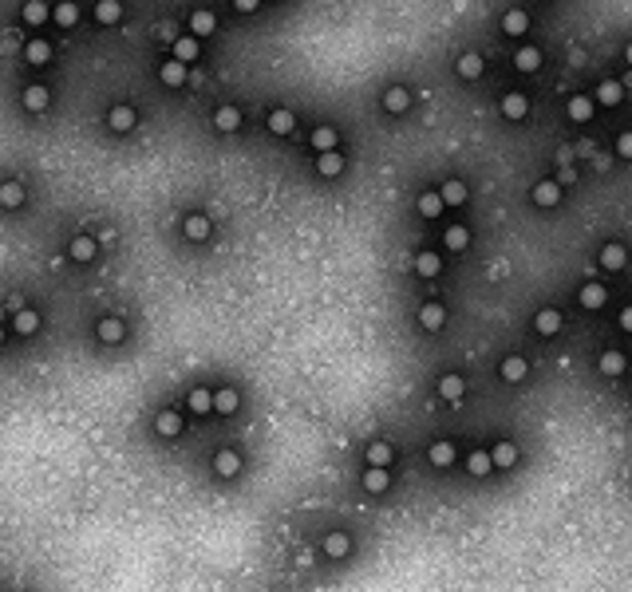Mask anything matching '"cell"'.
Returning <instances> with one entry per match:
<instances>
[{
  "mask_svg": "<svg viewBox=\"0 0 632 592\" xmlns=\"http://www.w3.org/2000/svg\"><path fill=\"white\" fill-rule=\"evenodd\" d=\"M534 328H537V336H557L561 332V312L557 308H541L534 316Z\"/></svg>",
  "mask_w": 632,
  "mask_h": 592,
  "instance_id": "52a82bcc",
  "label": "cell"
},
{
  "mask_svg": "<svg viewBox=\"0 0 632 592\" xmlns=\"http://www.w3.org/2000/svg\"><path fill=\"white\" fill-rule=\"evenodd\" d=\"M458 75H462V80H478V75H482V56H478V51L458 56Z\"/></svg>",
  "mask_w": 632,
  "mask_h": 592,
  "instance_id": "4dcf8cb0",
  "label": "cell"
},
{
  "mask_svg": "<svg viewBox=\"0 0 632 592\" xmlns=\"http://www.w3.org/2000/svg\"><path fill=\"white\" fill-rule=\"evenodd\" d=\"M340 170H344V154H340V150H320V154H316V174L336 178Z\"/></svg>",
  "mask_w": 632,
  "mask_h": 592,
  "instance_id": "8992f818",
  "label": "cell"
},
{
  "mask_svg": "<svg viewBox=\"0 0 632 592\" xmlns=\"http://www.w3.org/2000/svg\"><path fill=\"white\" fill-rule=\"evenodd\" d=\"M490 462L502 466V470H506V466H514V462H518V447H514V442H498V447L490 450Z\"/></svg>",
  "mask_w": 632,
  "mask_h": 592,
  "instance_id": "e575fe53",
  "label": "cell"
},
{
  "mask_svg": "<svg viewBox=\"0 0 632 592\" xmlns=\"http://www.w3.org/2000/svg\"><path fill=\"white\" fill-rule=\"evenodd\" d=\"M0 206L20 209L24 206V186H20V182H0Z\"/></svg>",
  "mask_w": 632,
  "mask_h": 592,
  "instance_id": "d6986e66",
  "label": "cell"
},
{
  "mask_svg": "<svg viewBox=\"0 0 632 592\" xmlns=\"http://www.w3.org/2000/svg\"><path fill=\"white\" fill-rule=\"evenodd\" d=\"M624 371V355L609 348V352H600V375H620Z\"/></svg>",
  "mask_w": 632,
  "mask_h": 592,
  "instance_id": "60d3db41",
  "label": "cell"
},
{
  "mask_svg": "<svg viewBox=\"0 0 632 592\" xmlns=\"http://www.w3.org/2000/svg\"><path fill=\"white\" fill-rule=\"evenodd\" d=\"M24 60H28V64H47V60H52V48H47L44 40H28V48H24Z\"/></svg>",
  "mask_w": 632,
  "mask_h": 592,
  "instance_id": "7dc6e473",
  "label": "cell"
},
{
  "mask_svg": "<svg viewBox=\"0 0 632 592\" xmlns=\"http://www.w3.org/2000/svg\"><path fill=\"white\" fill-rule=\"evenodd\" d=\"M36 328H40V312H36V308H24V312H16V332H20V336H32Z\"/></svg>",
  "mask_w": 632,
  "mask_h": 592,
  "instance_id": "ee69618b",
  "label": "cell"
},
{
  "mask_svg": "<svg viewBox=\"0 0 632 592\" xmlns=\"http://www.w3.org/2000/svg\"><path fill=\"white\" fill-rule=\"evenodd\" d=\"M47 87L44 83H32V87H24V107H28V111H44L47 107Z\"/></svg>",
  "mask_w": 632,
  "mask_h": 592,
  "instance_id": "f1b7e54d",
  "label": "cell"
},
{
  "mask_svg": "<svg viewBox=\"0 0 632 592\" xmlns=\"http://www.w3.org/2000/svg\"><path fill=\"white\" fill-rule=\"evenodd\" d=\"M214 127H218L221 134H234V130L241 127V111H237V107H218V111H214Z\"/></svg>",
  "mask_w": 632,
  "mask_h": 592,
  "instance_id": "4fadbf2b",
  "label": "cell"
},
{
  "mask_svg": "<svg viewBox=\"0 0 632 592\" xmlns=\"http://www.w3.org/2000/svg\"><path fill=\"white\" fill-rule=\"evenodd\" d=\"M0 348H4V328H0Z\"/></svg>",
  "mask_w": 632,
  "mask_h": 592,
  "instance_id": "f5cc1de1",
  "label": "cell"
},
{
  "mask_svg": "<svg viewBox=\"0 0 632 592\" xmlns=\"http://www.w3.org/2000/svg\"><path fill=\"white\" fill-rule=\"evenodd\" d=\"M530 198H534V206H557L561 202V182H553V178H545V182H537L534 190H530Z\"/></svg>",
  "mask_w": 632,
  "mask_h": 592,
  "instance_id": "6da1fadb",
  "label": "cell"
},
{
  "mask_svg": "<svg viewBox=\"0 0 632 592\" xmlns=\"http://www.w3.org/2000/svg\"><path fill=\"white\" fill-rule=\"evenodd\" d=\"M186 75H190V67L182 64V60H166V64L158 67V80L166 83V87H182Z\"/></svg>",
  "mask_w": 632,
  "mask_h": 592,
  "instance_id": "5b68a950",
  "label": "cell"
},
{
  "mask_svg": "<svg viewBox=\"0 0 632 592\" xmlns=\"http://www.w3.org/2000/svg\"><path fill=\"white\" fill-rule=\"evenodd\" d=\"M324 553H328V557H348V553H352V537H348V533H328V537H324Z\"/></svg>",
  "mask_w": 632,
  "mask_h": 592,
  "instance_id": "d4e9b609",
  "label": "cell"
},
{
  "mask_svg": "<svg viewBox=\"0 0 632 592\" xmlns=\"http://www.w3.org/2000/svg\"><path fill=\"white\" fill-rule=\"evenodd\" d=\"M52 20H56L60 28H76V20H79V4H76V0H60V4L52 8Z\"/></svg>",
  "mask_w": 632,
  "mask_h": 592,
  "instance_id": "9a60e30c",
  "label": "cell"
},
{
  "mask_svg": "<svg viewBox=\"0 0 632 592\" xmlns=\"http://www.w3.org/2000/svg\"><path fill=\"white\" fill-rule=\"evenodd\" d=\"M190 411H194V415H210V411H214V395L202 391V387H194V391H190Z\"/></svg>",
  "mask_w": 632,
  "mask_h": 592,
  "instance_id": "7bdbcfd3",
  "label": "cell"
},
{
  "mask_svg": "<svg viewBox=\"0 0 632 592\" xmlns=\"http://www.w3.org/2000/svg\"><path fill=\"white\" fill-rule=\"evenodd\" d=\"M257 4H261V0H234V8H237V12H253Z\"/></svg>",
  "mask_w": 632,
  "mask_h": 592,
  "instance_id": "f907efd6",
  "label": "cell"
},
{
  "mask_svg": "<svg viewBox=\"0 0 632 592\" xmlns=\"http://www.w3.org/2000/svg\"><path fill=\"white\" fill-rule=\"evenodd\" d=\"M620 328H624V332H632V305L620 308Z\"/></svg>",
  "mask_w": 632,
  "mask_h": 592,
  "instance_id": "681fc988",
  "label": "cell"
},
{
  "mask_svg": "<svg viewBox=\"0 0 632 592\" xmlns=\"http://www.w3.org/2000/svg\"><path fill=\"white\" fill-rule=\"evenodd\" d=\"M95 20H99V24H119V20H123V4H119V0H99V4H95Z\"/></svg>",
  "mask_w": 632,
  "mask_h": 592,
  "instance_id": "603a6c76",
  "label": "cell"
},
{
  "mask_svg": "<svg viewBox=\"0 0 632 592\" xmlns=\"http://www.w3.org/2000/svg\"><path fill=\"white\" fill-rule=\"evenodd\" d=\"M624 60H629V64H632V44H629V48H624Z\"/></svg>",
  "mask_w": 632,
  "mask_h": 592,
  "instance_id": "816d5d0a",
  "label": "cell"
},
{
  "mask_svg": "<svg viewBox=\"0 0 632 592\" xmlns=\"http://www.w3.org/2000/svg\"><path fill=\"white\" fill-rule=\"evenodd\" d=\"M392 462V442H368V466H387Z\"/></svg>",
  "mask_w": 632,
  "mask_h": 592,
  "instance_id": "ab89813d",
  "label": "cell"
},
{
  "mask_svg": "<svg viewBox=\"0 0 632 592\" xmlns=\"http://www.w3.org/2000/svg\"><path fill=\"white\" fill-rule=\"evenodd\" d=\"M526 371H530V364H526L521 355H506L502 364H498V375H502L506 383H521V379H526Z\"/></svg>",
  "mask_w": 632,
  "mask_h": 592,
  "instance_id": "277c9868",
  "label": "cell"
},
{
  "mask_svg": "<svg viewBox=\"0 0 632 592\" xmlns=\"http://www.w3.org/2000/svg\"><path fill=\"white\" fill-rule=\"evenodd\" d=\"M95 332H99V340H103V344H119V340L126 336V324L119 320V316H103Z\"/></svg>",
  "mask_w": 632,
  "mask_h": 592,
  "instance_id": "9c48e42d",
  "label": "cell"
},
{
  "mask_svg": "<svg viewBox=\"0 0 632 592\" xmlns=\"http://www.w3.org/2000/svg\"><path fill=\"white\" fill-rule=\"evenodd\" d=\"M600 265H605L609 272L624 269V265H629V249H624V245H616V241H609V245H600Z\"/></svg>",
  "mask_w": 632,
  "mask_h": 592,
  "instance_id": "7a4b0ae2",
  "label": "cell"
},
{
  "mask_svg": "<svg viewBox=\"0 0 632 592\" xmlns=\"http://www.w3.org/2000/svg\"><path fill=\"white\" fill-rule=\"evenodd\" d=\"M514 64H518V71H537V67H541V51L537 48H518Z\"/></svg>",
  "mask_w": 632,
  "mask_h": 592,
  "instance_id": "bcb514c9",
  "label": "cell"
},
{
  "mask_svg": "<svg viewBox=\"0 0 632 592\" xmlns=\"http://www.w3.org/2000/svg\"><path fill=\"white\" fill-rule=\"evenodd\" d=\"M442 245H447L451 253H462V249L471 245V229H466V225H447V233H442Z\"/></svg>",
  "mask_w": 632,
  "mask_h": 592,
  "instance_id": "8fae6325",
  "label": "cell"
},
{
  "mask_svg": "<svg viewBox=\"0 0 632 592\" xmlns=\"http://www.w3.org/2000/svg\"><path fill=\"white\" fill-rule=\"evenodd\" d=\"M616 154H620V158H632V130H624V134L616 139Z\"/></svg>",
  "mask_w": 632,
  "mask_h": 592,
  "instance_id": "c3c4849f",
  "label": "cell"
},
{
  "mask_svg": "<svg viewBox=\"0 0 632 592\" xmlns=\"http://www.w3.org/2000/svg\"><path fill=\"white\" fill-rule=\"evenodd\" d=\"M526 111H530V99L521 95V91H510V95H502V115L506 119H526Z\"/></svg>",
  "mask_w": 632,
  "mask_h": 592,
  "instance_id": "30bf717a",
  "label": "cell"
},
{
  "mask_svg": "<svg viewBox=\"0 0 632 592\" xmlns=\"http://www.w3.org/2000/svg\"><path fill=\"white\" fill-rule=\"evenodd\" d=\"M439 193H442V206H462V202H466V186H462V182H455V178H451V182H442Z\"/></svg>",
  "mask_w": 632,
  "mask_h": 592,
  "instance_id": "1f68e13d",
  "label": "cell"
},
{
  "mask_svg": "<svg viewBox=\"0 0 632 592\" xmlns=\"http://www.w3.org/2000/svg\"><path fill=\"white\" fill-rule=\"evenodd\" d=\"M597 99H600V107H616V103L624 99V87H620V83H613V80H605L597 87Z\"/></svg>",
  "mask_w": 632,
  "mask_h": 592,
  "instance_id": "836d02e7",
  "label": "cell"
},
{
  "mask_svg": "<svg viewBox=\"0 0 632 592\" xmlns=\"http://www.w3.org/2000/svg\"><path fill=\"white\" fill-rule=\"evenodd\" d=\"M439 269H442L439 253H419L415 257V272H419V276H439Z\"/></svg>",
  "mask_w": 632,
  "mask_h": 592,
  "instance_id": "d590c367",
  "label": "cell"
},
{
  "mask_svg": "<svg viewBox=\"0 0 632 592\" xmlns=\"http://www.w3.org/2000/svg\"><path fill=\"white\" fill-rule=\"evenodd\" d=\"M466 470H471L474 478H482V474H490V470H494V462H490L486 450H471V458H466Z\"/></svg>",
  "mask_w": 632,
  "mask_h": 592,
  "instance_id": "b9f144b4",
  "label": "cell"
},
{
  "mask_svg": "<svg viewBox=\"0 0 632 592\" xmlns=\"http://www.w3.org/2000/svg\"><path fill=\"white\" fill-rule=\"evenodd\" d=\"M593 111H597V99L593 95H569V119L573 123H589Z\"/></svg>",
  "mask_w": 632,
  "mask_h": 592,
  "instance_id": "3957f363",
  "label": "cell"
},
{
  "mask_svg": "<svg viewBox=\"0 0 632 592\" xmlns=\"http://www.w3.org/2000/svg\"><path fill=\"white\" fill-rule=\"evenodd\" d=\"M174 60L194 64V60H198V36H178V40H174Z\"/></svg>",
  "mask_w": 632,
  "mask_h": 592,
  "instance_id": "7402d4cb",
  "label": "cell"
},
{
  "mask_svg": "<svg viewBox=\"0 0 632 592\" xmlns=\"http://www.w3.org/2000/svg\"><path fill=\"white\" fill-rule=\"evenodd\" d=\"M107 123H111V130L126 134V130L135 127V111H131L126 103H115V107H111V115H107Z\"/></svg>",
  "mask_w": 632,
  "mask_h": 592,
  "instance_id": "7c38bea8",
  "label": "cell"
},
{
  "mask_svg": "<svg viewBox=\"0 0 632 592\" xmlns=\"http://www.w3.org/2000/svg\"><path fill=\"white\" fill-rule=\"evenodd\" d=\"M293 127H297V119H293V111H284V107H277V111L269 115V130H273V134H293Z\"/></svg>",
  "mask_w": 632,
  "mask_h": 592,
  "instance_id": "f546056e",
  "label": "cell"
},
{
  "mask_svg": "<svg viewBox=\"0 0 632 592\" xmlns=\"http://www.w3.org/2000/svg\"><path fill=\"white\" fill-rule=\"evenodd\" d=\"M526 28H530V16H526L521 8H510V12L502 16V32L506 36H521Z\"/></svg>",
  "mask_w": 632,
  "mask_h": 592,
  "instance_id": "4316f807",
  "label": "cell"
},
{
  "mask_svg": "<svg viewBox=\"0 0 632 592\" xmlns=\"http://www.w3.org/2000/svg\"><path fill=\"white\" fill-rule=\"evenodd\" d=\"M20 16H24V24H44L47 16H52V8H47L44 0H24V8H20Z\"/></svg>",
  "mask_w": 632,
  "mask_h": 592,
  "instance_id": "e0dca14e",
  "label": "cell"
},
{
  "mask_svg": "<svg viewBox=\"0 0 632 592\" xmlns=\"http://www.w3.org/2000/svg\"><path fill=\"white\" fill-rule=\"evenodd\" d=\"M383 107L392 115H403L411 107V91L407 87H392V91H383Z\"/></svg>",
  "mask_w": 632,
  "mask_h": 592,
  "instance_id": "2e32d148",
  "label": "cell"
},
{
  "mask_svg": "<svg viewBox=\"0 0 632 592\" xmlns=\"http://www.w3.org/2000/svg\"><path fill=\"white\" fill-rule=\"evenodd\" d=\"M462 391H466L462 375H442V379H439V395L447 403H458V399H462Z\"/></svg>",
  "mask_w": 632,
  "mask_h": 592,
  "instance_id": "484cf974",
  "label": "cell"
},
{
  "mask_svg": "<svg viewBox=\"0 0 632 592\" xmlns=\"http://www.w3.org/2000/svg\"><path fill=\"white\" fill-rule=\"evenodd\" d=\"M387 486H392L387 466H368V474H363V490H368V494H383Z\"/></svg>",
  "mask_w": 632,
  "mask_h": 592,
  "instance_id": "ba28073f",
  "label": "cell"
},
{
  "mask_svg": "<svg viewBox=\"0 0 632 592\" xmlns=\"http://www.w3.org/2000/svg\"><path fill=\"white\" fill-rule=\"evenodd\" d=\"M214 28H218V16L205 12V8H198V12L190 16V36H210Z\"/></svg>",
  "mask_w": 632,
  "mask_h": 592,
  "instance_id": "44dd1931",
  "label": "cell"
},
{
  "mask_svg": "<svg viewBox=\"0 0 632 592\" xmlns=\"http://www.w3.org/2000/svg\"><path fill=\"white\" fill-rule=\"evenodd\" d=\"M214 411H221V415H234V411H237V391H234V387L214 391Z\"/></svg>",
  "mask_w": 632,
  "mask_h": 592,
  "instance_id": "74e56055",
  "label": "cell"
},
{
  "mask_svg": "<svg viewBox=\"0 0 632 592\" xmlns=\"http://www.w3.org/2000/svg\"><path fill=\"white\" fill-rule=\"evenodd\" d=\"M182 229H186L190 241H205L210 237V217L205 213H190L186 222H182Z\"/></svg>",
  "mask_w": 632,
  "mask_h": 592,
  "instance_id": "ac0fdd59",
  "label": "cell"
},
{
  "mask_svg": "<svg viewBox=\"0 0 632 592\" xmlns=\"http://www.w3.org/2000/svg\"><path fill=\"white\" fill-rule=\"evenodd\" d=\"M71 261H95V253H99V245H95V237H76L71 241Z\"/></svg>",
  "mask_w": 632,
  "mask_h": 592,
  "instance_id": "d6a6232c",
  "label": "cell"
},
{
  "mask_svg": "<svg viewBox=\"0 0 632 592\" xmlns=\"http://www.w3.org/2000/svg\"><path fill=\"white\" fill-rule=\"evenodd\" d=\"M419 213H423V217H442V193L439 190L419 193Z\"/></svg>",
  "mask_w": 632,
  "mask_h": 592,
  "instance_id": "83f0119b",
  "label": "cell"
},
{
  "mask_svg": "<svg viewBox=\"0 0 632 592\" xmlns=\"http://www.w3.org/2000/svg\"><path fill=\"white\" fill-rule=\"evenodd\" d=\"M336 139H340L336 127H316L313 130V150L316 154H320V150H336Z\"/></svg>",
  "mask_w": 632,
  "mask_h": 592,
  "instance_id": "8d00e7d4",
  "label": "cell"
},
{
  "mask_svg": "<svg viewBox=\"0 0 632 592\" xmlns=\"http://www.w3.org/2000/svg\"><path fill=\"white\" fill-rule=\"evenodd\" d=\"M214 470H218L221 478H234L237 470H241V458H237L234 450H218L214 454Z\"/></svg>",
  "mask_w": 632,
  "mask_h": 592,
  "instance_id": "ffe728a7",
  "label": "cell"
},
{
  "mask_svg": "<svg viewBox=\"0 0 632 592\" xmlns=\"http://www.w3.org/2000/svg\"><path fill=\"white\" fill-rule=\"evenodd\" d=\"M419 324H423L427 332H439L442 324H447V308L442 305H423L419 308Z\"/></svg>",
  "mask_w": 632,
  "mask_h": 592,
  "instance_id": "5bb4252c",
  "label": "cell"
},
{
  "mask_svg": "<svg viewBox=\"0 0 632 592\" xmlns=\"http://www.w3.org/2000/svg\"><path fill=\"white\" fill-rule=\"evenodd\" d=\"M605 300H609L605 285H585V288H581V305H585V308H605Z\"/></svg>",
  "mask_w": 632,
  "mask_h": 592,
  "instance_id": "f6af8a7d",
  "label": "cell"
},
{
  "mask_svg": "<svg viewBox=\"0 0 632 592\" xmlns=\"http://www.w3.org/2000/svg\"><path fill=\"white\" fill-rule=\"evenodd\" d=\"M427 458H431L435 466H442V470H447V466L455 462V447H451V442H431V450H427Z\"/></svg>",
  "mask_w": 632,
  "mask_h": 592,
  "instance_id": "f35d334b",
  "label": "cell"
},
{
  "mask_svg": "<svg viewBox=\"0 0 632 592\" xmlns=\"http://www.w3.org/2000/svg\"><path fill=\"white\" fill-rule=\"evenodd\" d=\"M158 434L162 438H174V434H182V415L178 411H158Z\"/></svg>",
  "mask_w": 632,
  "mask_h": 592,
  "instance_id": "cb8c5ba5",
  "label": "cell"
}]
</instances>
